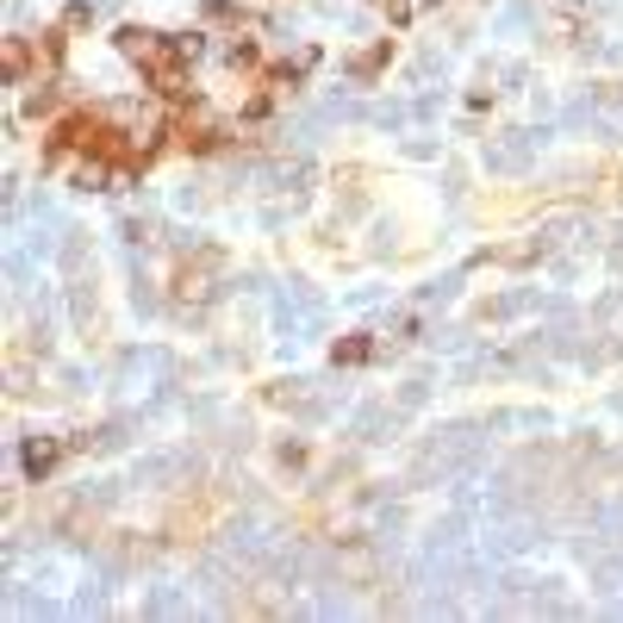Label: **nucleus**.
Here are the masks:
<instances>
[{
    "label": "nucleus",
    "mask_w": 623,
    "mask_h": 623,
    "mask_svg": "<svg viewBox=\"0 0 623 623\" xmlns=\"http://www.w3.org/2000/svg\"><path fill=\"white\" fill-rule=\"evenodd\" d=\"M119 57L125 62H138L144 76H150V88L162 93V100H194V88H187V69H181V38H162V31H150V26H119Z\"/></svg>",
    "instance_id": "1"
},
{
    "label": "nucleus",
    "mask_w": 623,
    "mask_h": 623,
    "mask_svg": "<svg viewBox=\"0 0 623 623\" xmlns=\"http://www.w3.org/2000/svg\"><path fill=\"white\" fill-rule=\"evenodd\" d=\"M169 138L181 144V150H212V144H218V131L200 119V112H181V119H169Z\"/></svg>",
    "instance_id": "2"
},
{
    "label": "nucleus",
    "mask_w": 623,
    "mask_h": 623,
    "mask_svg": "<svg viewBox=\"0 0 623 623\" xmlns=\"http://www.w3.org/2000/svg\"><path fill=\"white\" fill-rule=\"evenodd\" d=\"M57 455H62V443H50V436H31L26 449H19V462H26L31 481H44L50 467H57Z\"/></svg>",
    "instance_id": "3"
},
{
    "label": "nucleus",
    "mask_w": 623,
    "mask_h": 623,
    "mask_svg": "<svg viewBox=\"0 0 623 623\" xmlns=\"http://www.w3.org/2000/svg\"><path fill=\"white\" fill-rule=\"evenodd\" d=\"M0 57H7V81H38V62H31V38H7V44H0Z\"/></svg>",
    "instance_id": "4"
},
{
    "label": "nucleus",
    "mask_w": 623,
    "mask_h": 623,
    "mask_svg": "<svg viewBox=\"0 0 623 623\" xmlns=\"http://www.w3.org/2000/svg\"><path fill=\"white\" fill-rule=\"evenodd\" d=\"M206 26H231V31H249L256 19L244 13V7H231V0H206Z\"/></svg>",
    "instance_id": "5"
},
{
    "label": "nucleus",
    "mask_w": 623,
    "mask_h": 623,
    "mask_svg": "<svg viewBox=\"0 0 623 623\" xmlns=\"http://www.w3.org/2000/svg\"><path fill=\"white\" fill-rule=\"evenodd\" d=\"M387 57H393V44H387V38H380V44H368V50H362L356 62H349V76H356V81L380 76V69H387Z\"/></svg>",
    "instance_id": "6"
},
{
    "label": "nucleus",
    "mask_w": 623,
    "mask_h": 623,
    "mask_svg": "<svg viewBox=\"0 0 623 623\" xmlns=\"http://www.w3.org/2000/svg\"><path fill=\"white\" fill-rule=\"evenodd\" d=\"M368 356H374L368 337H343V343H337V368H362Z\"/></svg>",
    "instance_id": "7"
}]
</instances>
